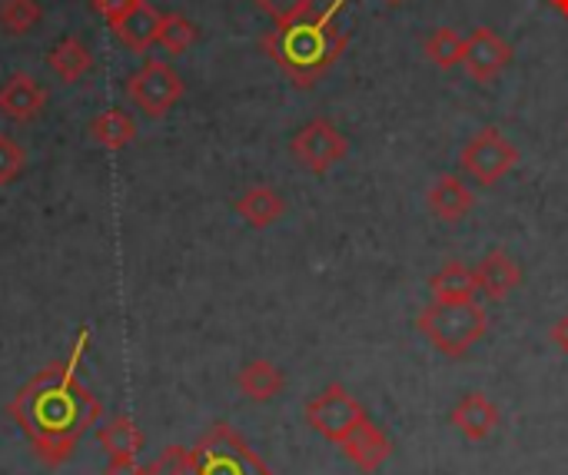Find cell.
<instances>
[{
  "instance_id": "obj_2",
  "label": "cell",
  "mask_w": 568,
  "mask_h": 475,
  "mask_svg": "<svg viewBox=\"0 0 568 475\" xmlns=\"http://www.w3.org/2000/svg\"><path fill=\"white\" fill-rule=\"evenodd\" d=\"M343 10H346V0H333L329 7L313 10L290 23H280L260 37L263 53L293 80V87L300 90L316 87L320 77L346 53L349 33L339 23Z\"/></svg>"
},
{
  "instance_id": "obj_8",
  "label": "cell",
  "mask_w": 568,
  "mask_h": 475,
  "mask_svg": "<svg viewBox=\"0 0 568 475\" xmlns=\"http://www.w3.org/2000/svg\"><path fill=\"white\" fill-rule=\"evenodd\" d=\"M290 153H293V160H296L306 173L323 176L329 166H336L339 160H346V153H349V140L339 133V127H336V123H329V120L316 117V120L303 123V127L293 133V140H290Z\"/></svg>"
},
{
  "instance_id": "obj_17",
  "label": "cell",
  "mask_w": 568,
  "mask_h": 475,
  "mask_svg": "<svg viewBox=\"0 0 568 475\" xmlns=\"http://www.w3.org/2000/svg\"><path fill=\"white\" fill-rule=\"evenodd\" d=\"M236 386H240V393H243L246 400H253V403H270V400H276V396L283 393L286 376H283V370H280L276 363H270V360H253V363H246V366L236 373Z\"/></svg>"
},
{
  "instance_id": "obj_29",
  "label": "cell",
  "mask_w": 568,
  "mask_h": 475,
  "mask_svg": "<svg viewBox=\"0 0 568 475\" xmlns=\"http://www.w3.org/2000/svg\"><path fill=\"white\" fill-rule=\"evenodd\" d=\"M103 475H143V469L136 466V459H110Z\"/></svg>"
},
{
  "instance_id": "obj_6",
  "label": "cell",
  "mask_w": 568,
  "mask_h": 475,
  "mask_svg": "<svg viewBox=\"0 0 568 475\" xmlns=\"http://www.w3.org/2000/svg\"><path fill=\"white\" fill-rule=\"evenodd\" d=\"M303 416H306V426L313 433H320L326 443L339 446L366 420V410L343 383H333V386H326L320 396H313L306 403Z\"/></svg>"
},
{
  "instance_id": "obj_31",
  "label": "cell",
  "mask_w": 568,
  "mask_h": 475,
  "mask_svg": "<svg viewBox=\"0 0 568 475\" xmlns=\"http://www.w3.org/2000/svg\"><path fill=\"white\" fill-rule=\"evenodd\" d=\"M549 3H552V7H556L559 13H566V17H568V0H549Z\"/></svg>"
},
{
  "instance_id": "obj_5",
  "label": "cell",
  "mask_w": 568,
  "mask_h": 475,
  "mask_svg": "<svg viewBox=\"0 0 568 475\" xmlns=\"http://www.w3.org/2000/svg\"><path fill=\"white\" fill-rule=\"evenodd\" d=\"M183 90H186L183 77L166 60H143V67L133 70L126 80V97L150 120L166 117L183 100Z\"/></svg>"
},
{
  "instance_id": "obj_12",
  "label": "cell",
  "mask_w": 568,
  "mask_h": 475,
  "mask_svg": "<svg viewBox=\"0 0 568 475\" xmlns=\"http://www.w3.org/2000/svg\"><path fill=\"white\" fill-rule=\"evenodd\" d=\"M453 426L469 439V443H486L496 426H499V410L489 396L483 393H466L456 410H453Z\"/></svg>"
},
{
  "instance_id": "obj_14",
  "label": "cell",
  "mask_w": 568,
  "mask_h": 475,
  "mask_svg": "<svg viewBox=\"0 0 568 475\" xmlns=\"http://www.w3.org/2000/svg\"><path fill=\"white\" fill-rule=\"evenodd\" d=\"M476 206V193L453 173H443L433 186H429V210L443 220V223H459L463 216H469Z\"/></svg>"
},
{
  "instance_id": "obj_21",
  "label": "cell",
  "mask_w": 568,
  "mask_h": 475,
  "mask_svg": "<svg viewBox=\"0 0 568 475\" xmlns=\"http://www.w3.org/2000/svg\"><path fill=\"white\" fill-rule=\"evenodd\" d=\"M90 137H93V143L103 146V150H123V146L133 143L136 123H133L130 113H123L120 107H113V110H103V113H97V117L90 120Z\"/></svg>"
},
{
  "instance_id": "obj_15",
  "label": "cell",
  "mask_w": 568,
  "mask_h": 475,
  "mask_svg": "<svg viewBox=\"0 0 568 475\" xmlns=\"http://www.w3.org/2000/svg\"><path fill=\"white\" fill-rule=\"evenodd\" d=\"M160 20L163 13H156V7H150L146 0H140L116 27H110L123 47H130L133 53H146L153 43H156V33H160Z\"/></svg>"
},
{
  "instance_id": "obj_18",
  "label": "cell",
  "mask_w": 568,
  "mask_h": 475,
  "mask_svg": "<svg viewBox=\"0 0 568 475\" xmlns=\"http://www.w3.org/2000/svg\"><path fill=\"white\" fill-rule=\"evenodd\" d=\"M47 67L60 77V83H77L93 70V53L80 37H63L47 53Z\"/></svg>"
},
{
  "instance_id": "obj_30",
  "label": "cell",
  "mask_w": 568,
  "mask_h": 475,
  "mask_svg": "<svg viewBox=\"0 0 568 475\" xmlns=\"http://www.w3.org/2000/svg\"><path fill=\"white\" fill-rule=\"evenodd\" d=\"M552 340H556V346H559V350L568 356V313L559 320V323H556V326H552Z\"/></svg>"
},
{
  "instance_id": "obj_26",
  "label": "cell",
  "mask_w": 568,
  "mask_h": 475,
  "mask_svg": "<svg viewBox=\"0 0 568 475\" xmlns=\"http://www.w3.org/2000/svg\"><path fill=\"white\" fill-rule=\"evenodd\" d=\"M253 3L280 27V23H290V20H300L306 13H313L320 0H253Z\"/></svg>"
},
{
  "instance_id": "obj_7",
  "label": "cell",
  "mask_w": 568,
  "mask_h": 475,
  "mask_svg": "<svg viewBox=\"0 0 568 475\" xmlns=\"http://www.w3.org/2000/svg\"><path fill=\"white\" fill-rule=\"evenodd\" d=\"M459 163L479 186H496L519 163V146L503 130L486 127L463 146Z\"/></svg>"
},
{
  "instance_id": "obj_32",
  "label": "cell",
  "mask_w": 568,
  "mask_h": 475,
  "mask_svg": "<svg viewBox=\"0 0 568 475\" xmlns=\"http://www.w3.org/2000/svg\"><path fill=\"white\" fill-rule=\"evenodd\" d=\"M383 3H389V7H399L403 0H383Z\"/></svg>"
},
{
  "instance_id": "obj_10",
  "label": "cell",
  "mask_w": 568,
  "mask_h": 475,
  "mask_svg": "<svg viewBox=\"0 0 568 475\" xmlns=\"http://www.w3.org/2000/svg\"><path fill=\"white\" fill-rule=\"evenodd\" d=\"M343 453H346V459L359 469V473H376L386 459H389V453H393V443L386 439V433L366 416L343 443Z\"/></svg>"
},
{
  "instance_id": "obj_19",
  "label": "cell",
  "mask_w": 568,
  "mask_h": 475,
  "mask_svg": "<svg viewBox=\"0 0 568 475\" xmlns=\"http://www.w3.org/2000/svg\"><path fill=\"white\" fill-rule=\"evenodd\" d=\"M429 290H433V300H439V303H469L479 296L476 270H469L463 263H446L429 280Z\"/></svg>"
},
{
  "instance_id": "obj_9",
  "label": "cell",
  "mask_w": 568,
  "mask_h": 475,
  "mask_svg": "<svg viewBox=\"0 0 568 475\" xmlns=\"http://www.w3.org/2000/svg\"><path fill=\"white\" fill-rule=\"evenodd\" d=\"M513 63V47L489 27H476L463 47V67L476 83L496 80Z\"/></svg>"
},
{
  "instance_id": "obj_16",
  "label": "cell",
  "mask_w": 568,
  "mask_h": 475,
  "mask_svg": "<svg viewBox=\"0 0 568 475\" xmlns=\"http://www.w3.org/2000/svg\"><path fill=\"white\" fill-rule=\"evenodd\" d=\"M233 206H236L240 220L253 230H266L286 213V200L273 186H250Z\"/></svg>"
},
{
  "instance_id": "obj_27",
  "label": "cell",
  "mask_w": 568,
  "mask_h": 475,
  "mask_svg": "<svg viewBox=\"0 0 568 475\" xmlns=\"http://www.w3.org/2000/svg\"><path fill=\"white\" fill-rule=\"evenodd\" d=\"M23 166H27L23 146L13 137L0 133V186H10L23 173Z\"/></svg>"
},
{
  "instance_id": "obj_11",
  "label": "cell",
  "mask_w": 568,
  "mask_h": 475,
  "mask_svg": "<svg viewBox=\"0 0 568 475\" xmlns=\"http://www.w3.org/2000/svg\"><path fill=\"white\" fill-rule=\"evenodd\" d=\"M47 107V90L30 77V73H13L0 87V113L13 123H30L43 113Z\"/></svg>"
},
{
  "instance_id": "obj_25",
  "label": "cell",
  "mask_w": 568,
  "mask_h": 475,
  "mask_svg": "<svg viewBox=\"0 0 568 475\" xmlns=\"http://www.w3.org/2000/svg\"><path fill=\"white\" fill-rule=\"evenodd\" d=\"M143 475H196L193 469V453L183 449V446H166L156 463H150Z\"/></svg>"
},
{
  "instance_id": "obj_13",
  "label": "cell",
  "mask_w": 568,
  "mask_h": 475,
  "mask_svg": "<svg viewBox=\"0 0 568 475\" xmlns=\"http://www.w3.org/2000/svg\"><path fill=\"white\" fill-rule=\"evenodd\" d=\"M476 283H479V296L499 303V300H506L523 283V270H519V263L506 250H493L476 266Z\"/></svg>"
},
{
  "instance_id": "obj_24",
  "label": "cell",
  "mask_w": 568,
  "mask_h": 475,
  "mask_svg": "<svg viewBox=\"0 0 568 475\" xmlns=\"http://www.w3.org/2000/svg\"><path fill=\"white\" fill-rule=\"evenodd\" d=\"M40 17H43V10H40L37 0H0V27H3V33H13V37L30 33L40 23Z\"/></svg>"
},
{
  "instance_id": "obj_22",
  "label": "cell",
  "mask_w": 568,
  "mask_h": 475,
  "mask_svg": "<svg viewBox=\"0 0 568 475\" xmlns=\"http://www.w3.org/2000/svg\"><path fill=\"white\" fill-rule=\"evenodd\" d=\"M463 47H466V37H459L453 27H439V30H433V33L426 37L423 53H426V60L436 63L439 70H453V67L463 63Z\"/></svg>"
},
{
  "instance_id": "obj_4",
  "label": "cell",
  "mask_w": 568,
  "mask_h": 475,
  "mask_svg": "<svg viewBox=\"0 0 568 475\" xmlns=\"http://www.w3.org/2000/svg\"><path fill=\"white\" fill-rule=\"evenodd\" d=\"M190 453L196 475H273L250 443L226 423H216L206 436H200Z\"/></svg>"
},
{
  "instance_id": "obj_23",
  "label": "cell",
  "mask_w": 568,
  "mask_h": 475,
  "mask_svg": "<svg viewBox=\"0 0 568 475\" xmlns=\"http://www.w3.org/2000/svg\"><path fill=\"white\" fill-rule=\"evenodd\" d=\"M196 40H200V27L190 17H183V13H163L160 33H156V43L160 47H166L176 57V53H186Z\"/></svg>"
},
{
  "instance_id": "obj_3",
  "label": "cell",
  "mask_w": 568,
  "mask_h": 475,
  "mask_svg": "<svg viewBox=\"0 0 568 475\" xmlns=\"http://www.w3.org/2000/svg\"><path fill=\"white\" fill-rule=\"evenodd\" d=\"M416 330L443 356L459 360V356H466L486 336L489 320H486V310L476 300H469V303H439V300H433L416 316Z\"/></svg>"
},
{
  "instance_id": "obj_28",
  "label": "cell",
  "mask_w": 568,
  "mask_h": 475,
  "mask_svg": "<svg viewBox=\"0 0 568 475\" xmlns=\"http://www.w3.org/2000/svg\"><path fill=\"white\" fill-rule=\"evenodd\" d=\"M136 3H140V0H93V10H97L110 27H116Z\"/></svg>"
},
{
  "instance_id": "obj_20",
  "label": "cell",
  "mask_w": 568,
  "mask_h": 475,
  "mask_svg": "<svg viewBox=\"0 0 568 475\" xmlns=\"http://www.w3.org/2000/svg\"><path fill=\"white\" fill-rule=\"evenodd\" d=\"M97 443L110 459H136V453L143 449V429L133 420L116 416L97 429Z\"/></svg>"
},
{
  "instance_id": "obj_1",
  "label": "cell",
  "mask_w": 568,
  "mask_h": 475,
  "mask_svg": "<svg viewBox=\"0 0 568 475\" xmlns=\"http://www.w3.org/2000/svg\"><path fill=\"white\" fill-rule=\"evenodd\" d=\"M90 330L77 333V343L67 360L43 366L27 386L13 393L7 403V416L30 439L37 459L50 469L63 466L73 456L77 439L100 423V400L77 380V370L87 356Z\"/></svg>"
}]
</instances>
